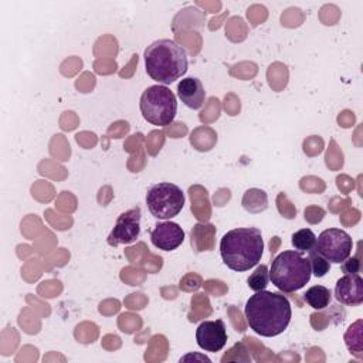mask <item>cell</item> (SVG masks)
<instances>
[{
	"label": "cell",
	"mask_w": 363,
	"mask_h": 363,
	"mask_svg": "<svg viewBox=\"0 0 363 363\" xmlns=\"http://www.w3.org/2000/svg\"><path fill=\"white\" fill-rule=\"evenodd\" d=\"M345 343L346 347L357 356L359 359L363 357V340H362V320H356L353 325H350L345 333Z\"/></svg>",
	"instance_id": "9a60e30c"
},
{
	"label": "cell",
	"mask_w": 363,
	"mask_h": 363,
	"mask_svg": "<svg viewBox=\"0 0 363 363\" xmlns=\"http://www.w3.org/2000/svg\"><path fill=\"white\" fill-rule=\"evenodd\" d=\"M268 281H269V272H268V267L264 264L258 265L257 269L247 279L250 289H252L254 292L265 289L268 285Z\"/></svg>",
	"instance_id": "e0dca14e"
},
{
	"label": "cell",
	"mask_w": 363,
	"mask_h": 363,
	"mask_svg": "<svg viewBox=\"0 0 363 363\" xmlns=\"http://www.w3.org/2000/svg\"><path fill=\"white\" fill-rule=\"evenodd\" d=\"M360 269V262L357 258H346L343 262H342V271L345 274H357Z\"/></svg>",
	"instance_id": "d6986e66"
},
{
	"label": "cell",
	"mask_w": 363,
	"mask_h": 363,
	"mask_svg": "<svg viewBox=\"0 0 363 363\" xmlns=\"http://www.w3.org/2000/svg\"><path fill=\"white\" fill-rule=\"evenodd\" d=\"M244 313L248 326L257 335L274 337L288 328L292 309L284 295L262 289L248 298Z\"/></svg>",
	"instance_id": "6da1fadb"
},
{
	"label": "cell",
	"mask_w": 363,
	"mask_h": 363,
	"mask_svg": "<svg viewBox=\"0 0 363 363\" xmlns=\"http://www.w3.org/2000/svg\"><path fill=\"white\" fill-rule=\"evenodd\" d=\"M335 298L346 306H357L363 302V279L359 274H345L336 281Z\"/></svg>",
	"instance_id": "8fae6325"
},
{
	"label": "cell",
	"mask_w": 363,
	"mask_h": 363,
	"mask_svg": "<svg viewBox=\"0 0 363 363\" xmlns=\"http://www.w3.org/2000/svg\"><path fill=\"white\" fill-rule=\"evenodd\" d=\"M140 217L142 211L139 207H133L122 213L108 235V244L116 247L119 244H130L136 241L140 234Z\"/></svg>",
	"instance_id": "ba28073f"
},
{
	"label": "cell",
	"mask_w": 363,
	"mask_h": 363,
	"mask_svg": "<svg viewBox=\"0 0 363 363\" xmlns=\"http://www.w3.org/2000/svg\"><path fill=\"white\" fill-rule=\"evenodd\" d=\"M309 252V262H311V269H312V274L315 275V277H318V278H322V277H325L328 272H329V269H330V262L326 259V258H323L318 251H316V248L313 247L312 250H309L308 251Z\"/></svg>",
	"instance_id": "ac0fdd59"
},
{
	"label": "cell",
	"mask_w": 363,
	"mask_h": 363,
	"mask_svg": "<svg viewBox=\"0 0 363 363\" xmlns=\"http://www.w3.org/2000/svg\"><path fill=\"white\" fill-rule=\"evenodd\" d=\"M139 108L145 121L156 126H167L174 121L177 101L174 94L164 85L147 86L140 95Z\"/></svg>",
	"instance_id": "5b68a950"
},
{
	"label": "cell",
	"mask_w": 363,
	"mask_h": 363,
	"mask_svg": "<svg viewBox=\"0 0 363 363\" xmlns=\"http://www.w3.org/2000/svg\"><path fill=\"white\" fill-rule=\"evenodd\" d=\"M242 207L252 214L261 213L268 207V197L264 190L250 189L242 196Z\"/></svg>",
	"instance_id": "5bb4252c"
},
{
	"label": "cell",
	"mask_w": 363,
	"mask_h": 363,
	"mask_svg": "<svg viewBox=\"0 0 363 363\" xmlns=\"http://www.w3.org/2000/svg\"><path fill=\"white\" fill-rule=\"evenodd\" d=\"M264 252L261 230L255 227H241L227 231L220 241L223 262L233 271L244 272L255 267Z\"/></svg>",
	"instance_id": "7a4b0ae2"
},
{
	"label": "cell",
	"mask_w": 363,
	"mask_h": 363,
	"mask_svg": "<svg viewBox=\"0 0 363 363\" xmlns=\"http://www.w3.org/2000/svg\"><path fill=\"white\" fill-rule=\"evenodd\" d=\"M268 272L269 281L282 292H295L303 288L312 277L309 258L295 250L278 254Z\"/></svg>",
	"instance_id": "277c9868"
},
{
	"label": "cell",
	"mask_w": 363,
	"mask_h": 363,
	"mask_svg": "<svg viewBox=\"0 0 363 363\" xmlns=\"http://www.w3.org/2000/svg\"><path fill=\"white\" fill-rule=\"evenodd\" d=\"M197 345L206 352H220L227 343V330L221 319L204 320L196 330Z\"/></svg>",
	"instance_id": "9c48e42d"
},
{
	"label": "cell",
	"mask_w": 363,
	"mask_h": 363,
	"mask_svg": "<svg viewBox=\"0 0 363 363\" xmlns=\"http://www.w3.org/2000/svg\"><path fill=\"white\" fill-rule=\"evenodd\" d=\"M143 57L147 75L163 85L182 78L189 68L186 48L170 38L153 41L145 48Z\"/></svg>",
	"instance_id": "3957f363"
},
{
	"label": "cell",
	"mask_w": 363,
	"mask_h": 363,
	"mask_svg": "<svg viewBox=\"0 0 363 363\" xmlns=\"http://www.w3.org/2000/svg\"><path fill=\"white\" fill-rule=\"evenodd\" d=\"M150 241L159 250L173 251L184 241V231L177 223L163 221L152 230Z\"/></svg>",
	"instance_id": "30bf717a"
},
{
	"label": "cell",
	"mask_w": 363,
	"mask_h": 363,
	"mask_svg": "<svg viewBox=\"0 0 363 363\" xmlns=\"http://www.w3.org/2000/svg\"><path fill=\"white\" fill-rule=\"evenodd\" d=\"M177 96L187 108L200 109L206 101V91L199 78L187 77L177 84Z\"/></svg>",
	"instance_id": "7c38bea8"
},
{
	"label": "cell",
	"mask_w": 363,
	"mask_h": 363,
	"mask_svg": "<svg viewBox=\"0 0 363 363\" xmlns=\"http://www.w3.org/2000/svg\"><path fill=\"white\" fill-rule=\"evenodd\" d=\"M291 242H292V245L295 247L296 251L306 252V251H309L315 247L316 235L313 234V231L311 228H302V230H298L296 233L292 234Z\"/></svg>",
	"instance_id": "2e32d148"
},
{
	"label": "cell",
	"mask_w": 363,
	"mask_h": 363,
	"mask_svg": "<svg viewBox=\"0 0 363 363\" xmlns=\"http://www.w3.org/2000/svg\"><path fill=\"white\" fill-rule=\"evenodd\" d=\"M315 248L329 262L342 264L347 257H350L353 241L345 230L328 228L316 238Z\"/></svg>",
	"instance_id": "52a82bcc"
},
{
	"label": "cell",
	"mask_w": 363,
	"mask_h": 363,
	"mask_svg": "<svg viewBox=\"0 0 363 363\" xmlns=\"http://www.w3.org/2000/svg\"><path fill=\"white\" fill-rule=\"evenodd\" d=\"M303 299L309 306L320 311V309H325L326 306H329L332 294L323 285H313L309 289H306V292L303 294Z\"/></svg>",
	"instance_id": "4fadbf2b"
},
{
	"label": "cell",
	"mask_w": 363,
	"mask_h": 363,
	"mask_svg": "<svg viewBox=\"0 0 363 363\" xmlns=\"http://www.w3.org/2000/svg\"><path fill=\"white\" fill-rule=\"evenodd\" d=\"M146 204L150 214L160 220H170L184 206L183 190L173 183H156L146 193Z\"/></svg>",
	"instance_id": "8992f818"
}]
</instances>
